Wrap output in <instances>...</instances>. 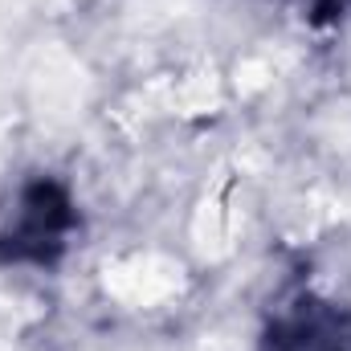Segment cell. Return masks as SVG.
<instances>
[{
	"label": "cell",
	"mask_w": 351,
	"mask_h": 351,
	"mask_svg": "<svg viewBox=\"0 0 351 351\" xmlns=\"http://www.w3.org/2000/svg\"><path fill=\"white\" fill-rule=\"evenodd\" d=\"M78 225L74 200L58 180H29L0 221V262L53 265L66 254V237Z\"/></svg>",
	"instance_id": "cell-1"
},
{
	"label": "cell",
	"mask_w": 351,
	"mask_h": 351,
	"mask_svg": "<svg viewBox=\"0 0 351 351\" xmlns=\"http://www.w3.org/2000/svg\"><path fill=\"white\" fill-rule=\"evenodd\" d=\"M262 351H351V315L319 294H298L274 311Z\"/></svg>",
	"instance_id": "cell-2"
}]
</instances>
